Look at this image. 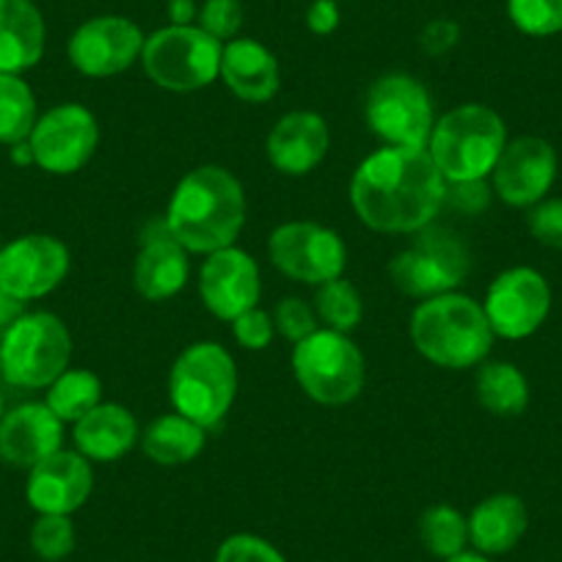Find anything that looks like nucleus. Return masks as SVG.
Wrapping results in <instances>:
<instances>
[{"instance_id":"13","label":"nucleus","mask_w":562,"mask_h":562,"mask_svg":"<svg viewBox=\"0 0 562 562\" xmlns=\"http://www.w3.org/2000/svg\"><path fill=\"white\" fill-rule=\"evenodd\" d=\"M483 312L494 337L527 339L546 323L551 312V288L540 270L516 265L496 276L485 290Z\"/></svg>"},{"instance_id":"21","label":"nucleus","mask_w":562,"mask_h":562,"mask_svg":"<svg viewBox=\"0 0 562 562\" xmlns=\"http://www.w3.org/2000/svg\"><path fill=\"white\" fill-rule=\"evenodd\" d=\"M64 447V422L47 403H23L0 419V461L14 469H34Z\"/></svg>"},{"instance_id":"37","label":"nucleus","mask_w":562,"mask_h":562,"mask_svg":"<svg viewBox=\"0 0 562 562\" xmlns=\"http://www.w3.org/2000/svg\"><path fill=\"white\" fill-rule=\"evenodd\" d=\"M527 229L540 246L562 251V199L546 196L527 213Z\"/></svg>"},{"instance_id":"45","label":"nucleus","mask_w":562,"mask_h":562,"mask_svg":"<svg viewBox=\"0 0 562 562\" xmlns=\"http://www.w3.org/2000/svg\"><path fill=\"white\" fill-rule=\"evenodd\" d=\"M445 562H491V557L480 554V551H461V554L450 557V560Z\"/></svg>"},{"instance_id":"10","label":"nucleus","mask_w":562,"mask_h":562,"mask_svg":"<svg viewBox=\"0 0 562 562\" xmlns=\"http://www.w3.org/2000/svg\"><path fill=\"white\" fill-rule=\"evenodd\" d=\"M472 270L469 246L450 229L428 226L389 262L392 284L416 301L456 293Z\"/></svg>"},{"instance_id":"31","label":"nucleus","mask_w":562,"mask_h":562,"mask_svg":"<svg viewBox=\"0 0 562 562\" xmlns=\"http://www.w3.org/2000/svg\"><path fill=\"white\" fill-rule=\"evenodd\" d=\"M312 306H315L321 326L331 328V331L350 334L364 321V299L353 281H348L345 276L321 284Z\"/></svg>"},{"instance_id":"35","label":"nucleus","mask_w":562,"mask_h":562,"mask_svg":"<svg viewBox=\"0 0 562 562\" xmlns=\"http://www.w3.org/2000/svg\"><path fill=\"white\" fill-rule=\"evenodd\" d=\"M196 25L218 40L221 45L237 40L243 29V3L240 0H204L199 7Z\"/></svg>"},{"instance_id":"44","label":"nucleus","mask_w":562,"mask_h":562,"mask_svg":"<svg viewBox=\"0 0 562 562\" xmlns=\"http://www.w3.org/2000/svg\"><path fill=\"white\" fill-rule=\"evenodd\" d=\"M9 158H12L14 166H34V153H31L29 140H20L14 147H9Z\"/></svg>"},{"instance_id":"38","label":"nucleus","mask_w":562,"mask_h":562,"mask_svg":"<svg viewBox=\"0 0 562 562\" xmlns=\"http://www.w3.org/2000/svg\"><path fill=\"white\" fill-rule=\"evenodd\" d=\"M232 337L243 350H265L276 337L273 315L262 312L259 306L243 312L240 317L232 321Z\"/></svg>"},{"instance_id":"32","label":"nucleus","mask_w":562,"mask_h":562,"mask_svg":"<svg viewBox=\"0 0 562 562\" xmlns=\"http://www.w3.org/2000/svg\"><path fill=\"white\" fill-rule=\"evenodd\" d=\"M507 18L535 40L557 36L562 34V0H507Z\"/></svg>"},{"instance_id":"48","label":"nucleus","mask_w":562,"mask_h":562,"mask_svg":"<svg viewBox=\"0 0 562 562\" xmlns=\"http://www.w3.org/2000/svg\"><path fill=\"white\" fill-rule=\"evenodd\" d=\"M0 248H3V246H0Z\"/></svg>"},{"instance_id":"12","label":"nucleus","mask_w":562,"mask_h":562,"mask_svg":"<svg viewBox=\"0 0 562 562\" xmlns=\"http://www.w3.org/2000/svg\"><path fill=\"white\" fill-rule=\"evenodd\" d=\"M34 166L53 177L78 175L100 147V122L80 102H61L40 113L29 135Z\"/></svg>"},{"instance_id":"39","label":"nucleus","mask_w":562,"mask_h":562,"mask_svg":"<svg viewBox=\"0 0 562 562\" xmlns=\"http://www.w3.org/2000/svg\"><path fill=\"white\" fill-rule=\"evenodd\" d=\"M491 180H463V182H447L445 191V207H456L463 215H477L488 207L491 202Z\"/></svg>"},{"instance_id":"46","label":"nucleus","mask_w":562,"mask_h":562,"mask_svg":"<svg viewBox=\"0 0 562 562\" xmlns=\"http://www.w3.org/2000/svg\"><path fill=\"white\" fill-rule=\"evenodd\" d=\"M3 414H7V403H3V394H0V419H3Z\"/></svg>"},{"instance_id":"16","label":"nucleus","mask_w":562,"mask_h":562,"mask_svg":"<svg viewBox=\"0 0 562 562\" xmlns=\"http://www.w3.org/2000/svg\"><path fill=\"white\" fill-rule=\"evenodd\" d=\"M557 153L546 138L521 135L507 140L491 171V188L505 204L518 210H529L543 202L557 180Z\"/></svg>"},{"instance_id":"1","label":"nucleus","mask_w":562,"mask_h":562,"mask_svg":"<svg viewBox=\"0 0 562 562\" xmlns=\"http://www.w3.org/2000/svg\"><path fill=\"white\" fill-rule=\"evenodd\" d=\"M447 180L428 149L381 147L350 177L356 218L381 235H416L445 210Z\"/></svg>"},{"instance_id":"8","label":"nucleus","mask_w":562,"mask_h":562,"mask_svg":"<svg viewBox=\"0 0 562 562\" xmlns=\"http://www.w3.org/2000/svg\"><path fill=\"white\" fill-rule=\"evenodd\" d=\"M221 53L224 45L199 25H166L147 36L138 64L158 89L191 94L218 80Z\"/></svg>"},{"instance_id":"40","label":"nucleus","mask_w":562,"mask_h":562,"mask_svg":"<svg viewBox=\"0 0 562 562\" xmlns=\"http://www.w3.org/2000/svg\"><path fill=\"white\" fill-rule=\"evenodd\" d=\"M458 42H461V25L452 23V20L447 18L430 20V23L422 29L419 36L422 50L428 53V56H445V53H450Z\"/></svg>"},{"instance_id":"17","label":"nucleus","mask_w":562,"mask_h":562,"mask_svg":"<svg viewBox=\"0 0 562 562\" xmlns=\"http://www.w3.org/2000/svg\"><path fill=\"white\" fill-rule=\"evenodd\" d=\"M199 299L210 315L226 323L259 306L262 276L257 259L240 246L207 254L199 268Z\"/></svg>"},{"instance_id":"42","label":"nucleus","mask_w":562,"mask_h":562,"mask_svg":"<svg viewBox=\"0 0 562 562\" xmlns=\"http://www.w3.org/2000/svg\"><path fill=\"white\" fill-rule=\"evenodd\" d=\"M23 315H25V301L14 299L12 293H7V290L0 288V337H3V334H7Z\"/></svg>"},{"instance_id":"18","label":"nucleus","mask_w":562,"mask_h":562,"mask_svg":"<svg viewBox=\"0 0 562 562\" xmlns=\"http://www.w3.org/2000/svg\"><path fill=\"white\" fill-rule=\"evenodd\" d=\"M94 491V469L78 450H58L29 469L25 499L40 516H72Z\"/></svg>"},{"instance_id":"15","label":"nucleus","mask_w":562,"mask_h":562,"mask_svg":"<svg viewBox=\"0 0 562 562\" xmlns=\"http://www.w3.org/2000/svg\"><path fill=\"white\" fill-rule=\"evenodd\" d=\"M147 34L122 14H100L72 31L67 42L69 64L86 78H116L140 61Z\"/></svg>"},{"instance_id":"25","label":"nucleus","mask_w":562,"mask_h":562,"mask_svg":"<svg viewBox=\"0 0 562 562\" xmlns=\"http://www.w3.org/2000/svg\"><path fill=\"white\" fill-rule=\"evenodd\" d=\"M467 518L469 543L485 557L507 554L510 549H516L529 527V513L524 499L516 494H507V491L485 496Z\"/></svg>"},{"instance_id":"26","label":"nucleus","mask_w":562,"mask_h":562,"mask_svg":"<svg viewBox=\"0 0 562 562\" xmlns=\"http://www.w3.org/2000/svg\"><path fill=\"white\" fill-rule=\"evenodd\" d=\"M140 450L158 467H186L193 463L207 447V428L196 425L188 416L160 414L140 430Z\"/></svg>"},{"instance_id":"6","label":"nucleus","mask_w":562,"mask_h":562,"mask_svg":"<svg viewBox=\"0 0 562 562\" xmlns=\"http://www.w3.org/2000/svg\"><path fill=\"white\" fill-rule=\"evenodd\" d=\"M293 375L301 392L315 403L339 408L364 392L367 361L350 334L317 328L293 345Z\"/></svg>"},{"instance_id":"33","label":"nucleus","mask_w":562,"mask_h":562,"mask_svg":"<svg viewBox=\"0 0 562 562\" xmlns=\"http://www.w3.org/2000/svg\"><path fill=\"white\" fill-rule=\"evenodd\" d=\"M72 516H40L31 527V549L40 560L61 562L75 551Z\"/></svg>"},{"instance_id":"3","label":"nucleus","mask_w":562,"mask_h":562,"mask_svg":"<svg viewBox=\"0 0 562 562\" xmlns=\"http://www.w3.org/2000/svg\"><path fill=\"white\" fill-rule=\"evenodd\" d=\"M408 334L416 353L441 370L480 367L496 339L483 304L461 290L419 301L411 312Z\"/></svg>"},{"instance_id":"41","label":"nucleus","mask_w":562,"mask_h":562,"mask_svg":"<svg viewBox=\"0 0 562 562\" xmlns=\"http://www.w3.org/2000/svg\"><path fill=\"white\" fill-rule=\"evenodd\" d=\"M339 20L342 14H339L337 0H312V7L306 9V25L317 36H331L339 29Z\"/></svg>"},{"instance_id":"29","label":"nucleus","mask_w":562,"mask_h":562,"mask_svg":"<svg viewBox=\"0 0 562 562\" xmlns=\"http://www.w3.org/2000/svg\"><path fill=\"white\" fill-rule=\"evenodd\" d=\"M36 119L40 105L23 75L0 72V144L14 147L20 140H29Z\"/></svg>"},{"instance_id":"5","label":"nucleus","mask_w":562,"mask_h":562,"mask_svg":"<svg viewBox=\"0 0 562 562\" xmlns=\"http://www.w3.org/2000/svg\"><path fill=\"white\" fill-rule=\"evenodd\" d=\"M237 397V364L218 342H193L175 359L169 400L177 414L202 428H218Z\"/></svg>"},{"instance_id":"34","label":"nucleus","mask_w":562,"mask_h":562,"mask_svg":"<svg viewBox=\"0 0 562 562\" xmlns=\"http://www.w3.org/2000/svg\"><path fill=\"white\" fill-rule=\"evenodd\" d=\"M270 315H273L276 334H281V337L290 339L293 345L301 342V339L312 337L317 328H323L321 321H317L315 306L306 304V301L299 299V295H288V299H281Z\"/></svg>"},{"instance_id":"20","label":"nucleus","mask_w":562,"mask_h":562,"mask_svg":"<svg viewBox=\"0 0 562 562\" xmlns=\"http://www.w3.org/2000/svg\"><path fill=\"white\" fill-rule=\"evenodd\" d=\"M331 149L328 122L315 111H290L270 127L265 140L268 164L284 177H306Z\"/></svg>"},{"instance_id":"22","label":"nucleus","mask_w":562,"mask_h":562,"mask_svg":"<svg viewBox=\"0 0 562 562\" xmlns=\"http://www.w3.org/2000/svg\"><path fill=\"white\" fill-rule=\"evenodd\" d=\"M218 80H224V86L237 100L248 105H262L273 100L281 89L279 58L262 42L237 36L226 42L221 53Z\"/></svg>"},{"instance_id":"19","label":"nucleus","mask_w":562,"mask_h":562,"mask_svg":"<svg viewBox=\"0 0 562 562\" xmlns=\"http://www.w3.org/2000/svg\"><path fill=\"white\" fill-rule=\"evenodd\" d=\"M191 281V254L171 237L166 221H155L140 235L133 265V284L140 299L160 304L180 295Z\"/></svg>"},{"instance_id":"47","label":"nucleus","mask_w":562,"mask_h":562,"mask_svg":"<svg viewBox=\"0 0 562 562\" xmlns=\"http://www.w3.org/2000/svg\"><path fill=\"white\" fill-rule=\"evenodd\" d=\"M0 375H3V364H0Z\"/></svg>"},{"instance_id":"2","label":"nucleus","mask_w":562,"mask_h":562,"mask_svg":"<svg viewBox=\"0 0 562 562\" xmlns=\"http://www.w3.org/2000/svg\"><path fill=\"white\" fill-rule=\"evenodd\" d=\"M248 202L243 182L224 166H196L177 182L164 221L188 254L237 246L246 226Z\"/></svg>"},{"instance_id":"9","label":"nucleus","mask_w":562,"mask_h":562,"mask_svg":"<svg viewBox=\"0 0 562 562\" xmlns=\"http://www.w3.org/2000/svg\"><path fill=\"white\" fill-rule=\"evenodd\" d=\"M436 119L434 97L414 75L386 72L367 91L364 122L383 147L428 149Z\"/></svg>"},{"instance_id":"23","label":"nucleus","mask_w":562,"mask_h":562,"mask_svg":"<svg viewBox=\"0 0 562 562\" xmlns=\"http://www.w3.org/2000/svg\"><path fill=\"white\" fill-rule=\"evenodd\" d=\"M140 428L133 411L122 403L102 400L94 411L72 425L75 450L91 463H116L138 445Z\"/></svg>"},{"instance_id":"14","label":"nucleus","mask_w":562,"mask_h":562,"mask_svg":"<svg viewBox=\"0 0 562 562\" xmlns=\"http://www.w3.org/2000/svg\"><path fill=\"white\" fill-rule=\"evenodd\" d=\"M72 268L67 243L45 232H31L0 248V288L20 301H40L56 293Z\"/></svg>"},{"instance_id":"4","label":"nucleus","mask_w":562,"mask_h":562,"mask_svg":"<svg viewBox=\"0 0 562 562\" xmlns=\"http://www.w3.org/2000/svg\"><path fill=\"white\" fill-rule=\"evenodd\" d=\"M507 140V124L494 108L467 102L436 119L428 155L447 182L488 180Z\"/></svg>"},{"instance_id":"11","label":"nucleus","mask_w":562,"mask_h":562,"mask_svg":"<svg viewBox=\"0 0 562 562\" xmlns=\"http://www.w3.org/2000/svg\"><path fill=\"white\" fill-rule=\"evenodd\" d=\"M268 257L279 273L321 288L326 281L345 276L348 246L331 226L317 221H288L268 237Z\"/></svg>"},{"instance_id":"7","label":"nucleus","mask_w":562,"mask_h":562,"mask_svg":"<svg viewBox=\"0 0 562 562\" xmlns=\"http://www.w3.org/2000/svg\"><path fill=\"white\" fill-rule=\"evenodd\" d=\"M72 361V334L53 312H25L0 337V364L7 383L18 389H47Z\"/></svg>"},{"instance_id":"27","label":"nucleus","mask_w":562,"mask_h":562,"mask_svg":"<svg viewBox=\"0 0 562 562\" xmlns=\"http://www.w3.org/2000/svg\"><path fill=\"white\" fill-rule=\"evenodd\" d=\"M474 397L488 414L513 419L529 405V381L510 361H483L474 375Z\"/></svg>"},{"instance_id":"28","label":"nucleus","mask_w":562,"mask_h":562,"mask_svg":"<svg viewBox=\"0 0 562 562\" xmlns=\"http://www.w3.org/2000/svg\"><path fill=\"white\" fill-rule=\"evenodd\" d=\"M45 403L64 425H75L102 403L100 375L83 367H69L47 386Z\"/></svg>"},{"instance_id":"43","label":"nucleus","mask_w":562,"mask_h":562,"mask_svg":"<svg viewBox=\"0 0 562 562\" xmlns=\"http://www.w3.org/2000/svg\"><path fill=\"white\" fill-rule=\"evenodd\" d=\"M196 0H169V25H196Z\"/></svg>"},{"instance_id":"36","label":"nucleus","mask_w":562,"mask_h":562,"mask_svg":"<svg viewBox=\"0 0 562 562\" xmlns=\"http://www.w3.org/2000/svg\"><path fill=\"white\" fill-rule=\"evenodd\" d=\"M213 562H288V560H284V554H281L273 543H268V540L259 538V535L237 532V535H229V538L218 546Z\"/></svg>"},{"instance_id":"24","label":"nucleus","mask_w":562,"mask_h":562,"mask_svg":"<svg viewBox=\"0 0 562 562\" xmlns=\"http://www.w3.org/2000/svg\"><path fill=\"white\" fill-rule=\"evenodd\" d=\"M45 47V14L34 0H0V72H29L42 61Z\"/></svg>"},{"instance_id":"30","label":"nucleus","mask_w":562,"mask_h":562,"mask_svg":"<svg viewBox=\"0 0 562 562\" xmlns=\"http://www.w3.org/2000/svg\"><path fill=\"white\" fill-rule=\"evenodd\" d=\"M419 540L428 554L439 557L441 562L461 554L469 546V518L452 505H434L422 513Z\"/></svg>"}]
</instances>
